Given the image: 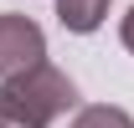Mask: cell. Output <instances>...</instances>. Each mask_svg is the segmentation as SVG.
<instances>
[{"label": "cell", "mask_w": 134, "mask_h": 128, "mask_svg": "<svg viewBox=\"0 0 134 128\" xmlns=\"http://www.w3.org/2000/svg\"><path fill=\"white\" fill-rule=\"evenodd\" d=\"M77 108V87L52 62H36L21 77H0V128H52Z\"/></svg>", "instance_id": "1"}, {"label": "cell", "mask_w": 134, "mask_h": 128, "mask_svg": "<svg viewBox=\"0 0 134 128\" xmlns=\"http://www.w3.org/2000/svg\"><path fill=\"white\" fill-rule=\"evenodd\" d=\"M47 62V36L31 16H0V77H21Z\"/></svg>", "instance_id": "2"}, {"label": "cell", "mask_w": 134, "mask_h": 128, "mask_svg": "<svg viewBox=\"0 0 134 128\" xmlns=\"http://www.w3.org/2000/svg\"><path fill=\"white\" fill-rule=\"evenodd\" d=\"M103 16H108V0H57V21L67 31H77V36L98 31Z\"/></svg>", "instance_id": "3"}, {"label": "cell", "mask_w": 134, "mask_h": 128, "mask_svg": "<svg viewBox=\"0 0 134 128\" xmlns=\"http://www.w3.org/2000/svg\"><path fill=\"white\" fill-rule=\"evenodd\" d=\"M72 128H134V118L114 103H93V108H77Z\"/></svg>", "instance_id": "4"}, {"label": "cell", "mask_w": 134, "mask_h": 128, "mask_svg": "<svg viewBox=\"0 0 134 128\" xmlns=\"http://www.w3.org/2000/svg\"><path fill=\"white\" fill-rule=\"evenodd\" d=\"M119 41H124V46H129V51H134V5H129V16L119 21Z\"/></svg>", "instance_id": "5"}]
</instances>
